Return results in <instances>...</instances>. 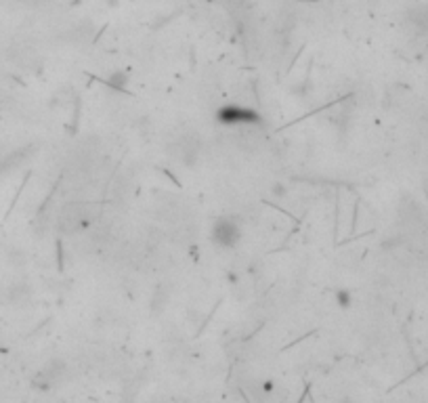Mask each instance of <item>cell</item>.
I'll return each instance as SVG.
<instances>
[{
    "label": "cell",
    "mask_w": 428,
    "mask_h": 403,
    "mask_svg": "<svg viewBox=\"0 0 428 403\" xmlns=\"http://www.w3.org/2000/svg\"><path fill=\"white\" fill-rule=\"evenodd\" d=\"M336 301H338V305H340V307L351 305V294L346 292V290H342V292H338V294H336Z\"/></svg>",
    "instance_id": "cell-4"
},
{
    "label": "cell",
    "mask_w": 428,
    "mask_h": 403,
    "mask_svg": "<svg viewBox=\"0 0 428 403\" xmlns=\"http://www.w3.org/2000/svg\"><path fill=\"white\" fill-rule=\"evenodd\" d=\"M82 219H86L84 214V208L80 204H67L61 212V219H59V229L65 231V233H74L80 229L82 225Z\"/></svg>",
    "instance_id": "cell-3"
},
{
    "label": "cell",
    "mask_w": 428,
    "mask_h": 403,
    "mask_svg": "<svg viewBox=\"0 0 428 403\" xmlns=\"http://www.w3.org/2000/svg\"><path fill=\"white\" fill-rule=\"evenodd\" d=\"M219 120L225 122V124H256L258 122V116L246 107H237V105H229V107H223L219 112Z\"/></svg>",
    "instance_id": "cell-2"
},
{
    "label": "cell",
    "mask_w": 428,
    "mask_h": 403,
    "mask_svg": "<svg viewBox=\"0 0 428 403\" xmlns=\"http://www.w3.org/2000/svg\"><path fill=\"white\" fill-rule=\"evenodd\" d=\"M239 239V227L233 219H219L212 225V241H217L223 248H231Z\"/></svg>",
    "instance_id": "cell-1"
}]
</instances>
